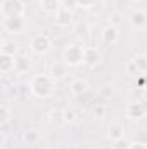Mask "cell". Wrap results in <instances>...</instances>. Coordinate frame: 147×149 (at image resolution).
Listing matches in <instances>:
<instances>
[{
  "instance_id": "cell-1",
  "label": "cell",
  "mask_w": 147,
  "mask_h": 149,
  "mask_svg": "<svg viewBox=\"0 0 147 149\" xmlns=\"http://www.w3.org/2000/svg\"><path fill=\"white\" fill-rule=\"evenodd\" d=\"M57 80L50 74H35L30 80V92L37 97V99H49L55 94V83Z\"/></svg>"
},
{
  "instance_id": "cell-2",
  "label": "cell",
  "mask_w": 147,
  "mask_h": 149,
  "mask_svg": "<svg viewBox=\"0 0 147 149\" xmlns=\"http://www.w3.org/2000/svg\"><path fill=\"white\" fill-rule=\"evenodd\" d=\"M62 59H64V64L69 68L85 64V47H81L80 43H68L62 52Z\"/></svg>"
},
{
  "instance_id": "cell-3",
  "label": "cell",
  "mask_w": 147,
  "mask_h": 149,
  "mask_svg": "<svg viewBox=\"0 0 147 149\" xmlns=\"http://www.w3.org/2000/svg\"><path fill=\"white\" fill-rule=\"evenodd\" d=\"M2 17H16V16H24L26 7H24V0H3L2 2Z\"/></svg>"
},
{
  "instance_id": "cell-4",
  "label": "cell",
  "mask_w": 147,
  "mask_h": 149,
  "mask_svg": "<svg viewBox=\"0 0 147 149\" xmlns=\"http://www.w3.org/2000/svg\"><path fill=\"white\" fill-rule=\"evenodd\" d=\"M30 47H31V50L35 54L42 56V54H47L50 50L52 40H50L49 35H45V33H38V35H35V37L30 40Z\"/></svg>"
},
{
  "instance_id": "cell-5",
  "label": "cell",
  "mask_w": 147,
  "mask_h": 149,
  "mask_svg": "<svg viewBox=\"0 0 147 149\" xmlns=\"http://www.w3.org/2000/svg\"><path fill=\"white\" fill-rule=\"evenodd\" d=\"M26 28V21H24V16H16V17H7L3 19V30L10 35H16V33H23Z\"/></svg>"
},
{
  "instance_id": "cell-6",
  "label": "cell",
  "mask_w": 147,
  "mask_h": 149,
  "mask_svg": "<svg viewBox=\"0 0 147 149\" xmlns=\"http://www.w3.org/2000/svg\"><path fill=\"white\" fill-rule=\"evenodd\" d=\"M128 21H130V26H132V28H135V30H144L147 26V12L137 9V10H133V12L130 14Z\"/></svg>"
},
{
  "instance_id": "cell-7",
  "label": "cell",
  "mask_w": 147,
  "mask_h": 149,
  "mask_svg": "<svg viewBox=\"0 0 147 149\" xmlns=\"http://www.w3.org/2000/svg\"><path fill=\"white\" fill-rule=\"evenodd\" d=\"M146 108H144V102L142 101H135V102H130L126 106V116L130 120H142L146 116Z\"/></svg>"
},
{
  "instance_id": "cell-8",
  "label": "cell",
  "mask_w": 147,
  "mask_h": 149,
  "mask_svg": "<svg viewBox=\"0 0 147 149\" xmlns=\"http://www.w3.org/2000/svg\"><path fill=\"white\" fill-rule=\"evenodd\" d=\"M88 81L87 80H83V78H76L71 81V85H69V90H71V94H73L74 97H83L87 92H88Z\"/></svg>"
},
{
  "instance_id": "cell-9",
  "label": "cell",
  "mask_w": 147,
  "mask_h": 149,
  "mask_svg": "<svg viewBox=\"0 0 147 149\" xmlns=\"http://www.w3.org/2000/svg\"><path fill=\"white\" fill-rule=\"evenodd\" d=\"M118 40H119V33H118V28L116 26L111 24L107 28H104V31H102V42H104V45L112 47V45L118 43Z\"/></svg>"
},
{
  "instance_id": "cell-10",
  "label": "cell",
  "mask_w": 147,
  "mask_h": 149,
  "mask_svg": "<svg viewBox=\"0 0 147 149\" xmlns=\"http://www.w3.org/2000/svg\"><path fill=\"white\" fill-rule=\"evenodd\" d=\"M73 23V10L66 9V7H61V10L55 14V24L61 26V28H66Z\"/></svg>"
},
{
  "instance_id": "cell-11",
  "label": "cell",
  "mask_w": 147,
  "mask_h": 149,
  "mask_svg": "<svg viewBox=\"0 0 147 149\" xmlns=\"http://www.w3.org/2000/svg\"><path fill=\"white\" fill-rule=\"evenodd\" d=\"M101 59H102V56H101V52L95 47H85V64L88 68L97 66L101 63Z\"/></svg>"
},
{
  "instance_id": "cell-12",
  "label": "cell",
  "mask_w": 147,
  "mask_h": 149,
  "mask_svg": "<svg viewBox=\"0 0 147 149\" xmlns=\"http://www.w3.org/2000/svg\"><path fill=\"white\" fill-rule=\"evenodd\" d=\"M62 7V0H40V9L45 14H57Z\"/></svg>"
},
{
  "instance_id": "cell-13",
  "label": "cell",
  "mask_w": 147,
  "mask_h": 149,
  "mask_svg": "<svg viewBox=\"0 0 147 149\" xmlns=\"http://www.w3.org/2000/svg\"><path fill=\"white\" fill-rule=\"evenodd\" d=\"M14 63H16V57L14 56H9V54H0V73L7 74L14 70Z\"/></svg>"
},
{
  "instance_id": "cell-14",
  "label": "cell",
  "mask_w": 147,
  "mask_h": 149,
  "mask_svg": "<svg viewBox=\"0 0 147 149\" xmlns=\"http://www.w3.org/2000/svg\"><path fill=\"white\" fill-rule=\"evenodd\" d=\"M30 68H31V61L28 57H24V56L16 57V63H14V71L16 73H26Z\"/></svg>"
},
{
  "instance_id": "cell-15",
  "label": "cell",
  "mask_w": 147,
  "mask_h": 149,
  "mask_svg": "<svg viewBox=\"0 0 147 149\" xmlns=\"http://www.w3.org/2000/svg\"><path fill=\"white\" fill-rule=\"evenodd\" d=\"M107 137H109L111 141H118V139L125 137V128H123V125H119V123H112V125H109Z\"/></svg>"
},
{
  "instance_id": "cell-16",
  "label": "cell",
  "mask_w": 147,
  "mask_h": 149,
  "mask_svg": "<svg viewBox=\"0 0 147 149\" xmlns=\"http://www.w3.org/2000/svg\"><path fill=\"white\" fill-rule=\"evenodd\" d=\"M133 66L137 68V71H139V74L142 73H147V56L146 54H137L135 57H133Z\"/></svg>"
},
{
  "instance_id": "cell-17",
  "label": "cell",
  "mask_w": 147,
  "mask_h": 149,
  "mask_svg": "<svg viewBox=\"0 0 147 149\" xmlns=\"http://www.w3.org/2000/svg\"><path fill=\"white\" fill-rule=\"evenodd\" d=\"M23 141H24L28 146L37 144L38 141H40V134H38V130H35V128H28V130L23 134Z\"/></svg>"
},
{
  "instance_id": "cell-18",
  "label": "cell",
  "mask_w": 147,
  "mask_h": 149,
  "mask_svg": "<svg viewBox=\"0 0 147 149\" xmlns=\"http://www.w3.org/2000/svg\"><path fill=\"white\" fill-rule=\"evenodd\" d=\"M68 71V66L64 64V63H55V64H52V68H50V76H54L55 80H59V78H62L64 74Z\"/></svg>"
},
{
  "instance_id": "cell-19",
  "label": "cell",
  "mask_w": 147,
  "mask_h": 149,
  "mask_svg": "<svg viewBox=\"0 0 147 149\" xmlns=\"http://www.w3.org/2000/svg\"><path fill=\"white\" fill-rule=\"evenodd\" d=\"M2 54H9V56H14L17 54V43H14V40H3L2 42Z\"/></svg>"
},
{
  "instance_id": "cell-20",
  "label": "cell",
  "mask_w": 147,
  "mask_h": 149,
  "mask_svg": "<svg viewBox=\"0 0 147 149\" xmlns=\"http://www.w3.org/2000/svg\"><path fill=\"white\" fill-rule=\"evenodd\" d=\"M73 33L76 35V37L83 38V37H87V35L90 33V26H88L85 21H78V23L73 26Z\"/></svg>"
},
{
  "instance_id": "cell-21",
  "label": "cell",
  "mask_w": 147,
  "mask_h": 149,
  "mask_svg": "<svg viewBox=\"0 0 147 149\" xmlns=\"http://www.w3.org/2000/svg\"><path fill=\"white\" fill-rule=\"evenodd\" d=\"M49 121H50L52 125H55V127H61V125H64V123H66V120H64V113L59 111V109H55V111H50V114H49Z\"/></svg>"
},
{
  "instance_id": "cell-22",
  "label": "cell",
  "mask_w": 147,
  "mask_h": 149,
  "mask_svg": "<svg viewBox=\"0 0 147 149\" xmlns=\"http://www.w3.org/2000/svg\"><path fill=\"white\" fill-rule=\"evenodd\" d=\"M12 120V111L7 104L0 106V125H9V121Z\"/></svg>"
},
{
  "instance_id": "cell-23",
  "label": "cell",
  "mask_w": 147,
  "mask_h": 149,
  "mask_svg": "<svg viewBox=\"0 0 147 149\" xmlns=\"http://www.w3.org/2000/svg\"><path fill=\"white\" fill-rule=\"evenodd\" d=\"M112 94H114V87L111 85V83H106V85H102L101 88H99V95L104 99V101H107L112 97Z\"/></svg>"
},
{
  "instance_id": "cell-24",
  "label": "cell",
  "mask_w": 147,
  "mask_h": 149,
  "mask_svg": "<svg viewBox=\"0 0 147 149\" xmlns=\"http://www.w3.org/2000/svg\"><path fill=\"white\" fill-rule=\"evenodd\" d=\"M132 142L133 141H130L126 137H121L118 141H112V149H130L132 148Z\"/></svg>"
},
{
  "instance_id": "cell-25",
  "label": "cell",
  "mask_w": 147,
  "mask_h": 149,
  "mask_svg": "<svg viewBox=\"0 0 147 149\" xmlns=\"http://www.w3.org/2000/svg\"><path fill=\"white\" fill-rule=\"evenodd\" d=\"M62 113H64L66 123H74V121L78 120V113H76V109H73V108H66V109H62Z\"/></svg>"
},
{
  "instance_id": "cell-26",
  "label": "cell",
  "mask_w": 147,
  "mask_h": 149,
  "mask_svg": "<svg viewBox=\"0 0 147 149\" xmlns=\"http://www.w3.org/2000/svg\"><path fill=\"white\" fill-rule=\"evenodd\" d=\"M94 114H95L97 118H102V116L106 114V106H104V102H101V104H97V106L94 108Z\"/></svg>"
},
{
  "instance_id": "cell-27",
  "label": "cell",
  "mask_w": 147,
  "mask_h": 149,
  "mask_svg": "<svg viewBox=\"0 0 147 149\" xmlns=\"http://www.w3.org/2000/svg\"><path fill=\"white\" fill-rule=\"evenodd\" d=\"M62 7H66V9H69V10H74V9L80 7V5H78V0H62Z\"/></svg>"
},
{
  "instance_id": "cell-28",
  "label": "cell",
  "mask_w": 147,
  "mask_h": 149,
  "mask_svg": "<svg viewBox=\"0 0 147 149\" xmlns=\"http://www.w3.org/2000/svg\"><path fill=\"white\" fill-rule=\"evenodd\" d=\"M95 3H97V0H78L80 7H94Z\"/></svg>"
},
{
  "instance_id": "cell-29",
  "label": "cell",
  "mask_w": 147,
  "mask_h": 149,
  "mask_svg": "<svg viewBox=\"0 0 147 149\" xmlns=\"http://www.w3.org/2000/svg\"><path fill=\"white\" fill-rule=\"evenodd\" d=\"M130 149H147V144L142 142V141H135V142H132V148Z\"/></svg>"
},
{
  "instance_id": "cell-30",
  "label": "cell",
  "mask_w": 147,
  "mask_h": 149,
  "mask_svg": "<svg viewBox=\"0 0 147 149\" xmlns=\"http://www.w3.org/2000/svg\"><path fill=\"white\" fill-rule=\"evenodd\" d=\"M140 87L142 88H147V73L140 74Z\"/></svg>"
},
{
  "instance_id": "cell-31",
  "label": "cell",
  "mask_w": 147,
  "mask_h": 149,
  "mask_svg": "<svg viewBox=\"0 0 147 149\" xmlns=\"http://www.w3.org/2000/svg\"><path fill=\"white\" fill-rule=\"evenodd\" d=\"M111 21H112V26H116V24L121 21V19H119V14H112V16H111Z\"/></svg>"
},
{
  "instance_id": "cell-32",
  "label": "cell",
  "mask_w": 147,
  "mask_h": 149,
  "mask_svg": "<svg viewBox=\"0 0 147 149\" xmlns=\"http://www.w3.org/2000/svg\"><path fill=\"white\" fill-rule=\"evenodd\" d=\"M128 71H130V73H135V74H139V71H137V68L133 66V63H132V61H130V64H128Z\"/></svg>"
},
{
  "instance_id": "cell-33",
  "label": "cell",
  "mask_w": 147,
  "mask_h": 149,
  "mask_svg": "<svg viewBox=\"0 0 147 149\" xmlns=\"http://www.w3.org/2000/svg\"><path fill=\"white\" fill-rule=\"evenodd\" d=\"M142 99L147 101V88H142Z\"/></svg>"
},
{
  "instance_id": "cell-34",
  "label": "cell",
  "mask_w": 147,
  "mask_h": 149,
  "mask_svg": "<svg viewBox=\"0 0 147 149\" xmlns=\"http://www.w3.org/2000/svg\"><path fill=\"white\" fill-rule=\"evenodd\" d=\"M142 102H144V108H146V113H147V101L146 99H142Z\"/></svg>"
},
{
  "instance_id": "cell-35",
  "label": "cell",
  "mask_w": 147,
  "mask_h": 149,
  "mask_svg": "<svg viewBox=\"0 0 147 149\" xmlns=\"http://www.w3.org/2000/svg\"><path fill=\"white\" fill-rule=\"evenodd\" d=\"M133 3H140V2H144V0H132Z\"/></svg>"
}]
</instances>
